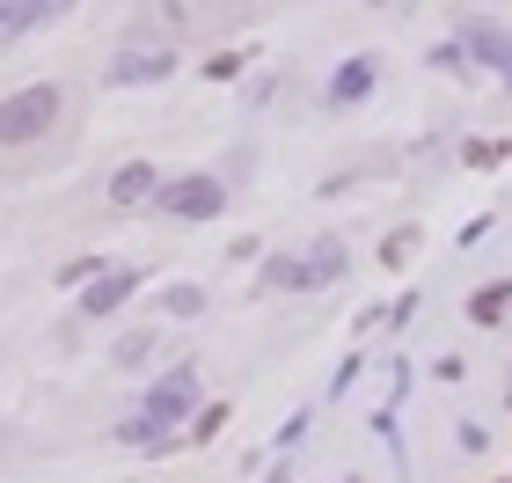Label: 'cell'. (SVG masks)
<instances>
[{
  "label": "cell",
  "instance_id": "6da1fadb",
  "mask_svg": "<svg viewBox=\"0 0 512 483\" xmlns=\"http://www.w3.org/2000/svg\"><path fill=\"white\" fill-rule=\"evenodd\" d=\"M52 125H59V88L52 81H30L0 103V147H37Z\"/></svg>",
  "mask_w": 512,
  "mask_h": 483
},
{
  "label": "cell",
  "instance_id": "7a4b0ae2",
  "mask_svg": "<svg viewBox=\"0 0 512 483\" xmlns=\"http://www.w3.org/2000/svg\"><path fill=\"white\" fill-rule=\"evenodd\" d=\"M454 52L476 59L483 74H498L512 88V30H505L498 15H454Z\"/></svg>",
  "mask_w": 512,
  "mask_h": 483
},
{
  "label": "cell",
  "instance_id": "3957f363",
  "mask_svg": "<svg viewBox=\"0 0 512 483\" xmlns=\"http://www.w3.org/2000/svg\"><path fill=\"white\" fill-rule=\"evenodd\" d=\"M154 205H161L169 220H213V213H227V183L205 176V169H191V176H161Z\"/></svg>",
  "mask_w": 512,
  "mask_h": 483
},
{
  "label": "cell",
  "instance_id": "277c9868",
  "mask_svg": "<svg viewBox=\"0 0 512 483\" xmlns=\"http://www.w3.org/2000/svg\"><path fill=\"white\" fill-rule=\"evenodd\" d=\"M139 418H154V425H183V418H198V366H169L161 381H147V396H139Z\"/></svg>",
  "mask_w": 512,
  "mask_h": 483
},
{
  "label": "cell",
  "instance_id": "5b68a950",
  "mask_svg": "<svg viewBox=\"0 0 512 483\" xmlns=\"http://www.w3.org/2000/svg\"><path fill=\"white\" fill-rule=\"evenodd\" d=\"M169 74H176L169 44H125V52L103 66V88H161Z\"/></svg>",
  "mask_w": 512,
  "mask_h": 483
},
{
  "label": "cell",
  "instance_id": "8992f818",
  "mask_svg": "<svg viewBox=\"0 0 512 483\" xmlns=\"http://www.w3.org/2000/svg\"><path fill=\"white\" fill-rule=\"evenodd\" d=\"M132 293H139V264H103L96 279L81 286V315H88V322H103V315H118Z\"/></svg>",
  "mask_w": 512,
  "mask_h": 483
},
{
  "label": "cell",
  "instance_id": "52a82bcc",
  "mask_svg": "<svg viewBox=\"0 0 512 483\" xmlns=\"http://www.w3.org/2000/svg\"><path fill=\"white\" fill-rule=\"evenodd\" d=\"M374 81H381V59H374V52H359V59H344L337 74H330L322 103H330V110H359L366 96H374Z\"/></svg>",
  "mask_w": 512,
  "mask_h": 483
},
{
  "label": "cell",
  "instance_id": "ba28073f",
  "mask_svg": "<svg viewBox=\"0 0 512 483\" xmlns=\"http://www.w3.org/2000/svg\"><path fill=\"white\" fill-rule=\"evenodd\" d=\"M344 271H352V249H344L337 235H322L308 257H300V286H308V293H315V286H337Z\"/></svg>",
  "mask_w": 512,
  "mask_h": 483
},
{
  "label": "cell",
  "instance_id": "9c48e42d",
  "mask_svg": "<svg viewBox=\"0 0 512 483\" xmlns=\"http://www.w3.org/2000/svg\"><path fill=\"white\" fill-rule=\"evenodd\" d=\"M154 191H161V169H154V161H125V169L110 176V205H125V213H139Z\"/></svg>",
  "mask_w": 512,
  "mask_h": 483
},
{
  "label": "cell",
  "instance_id": "30bf717a",
  "mask_svg": "<svg viewBox=\"0 0 512 483\" xmlns=\"http://www.w3.org/2000/svg\"><path fill=\"white\" fill-rule=\"evenodd\" d=\"M59 22V0H0V44H15L22 30H44Z\"/></svg>",
  "mask_w": 512,
  "mask_h": 483
},
{
  "label": "cell",
  "instance_id": "8fae6325",
  "mask_svg": "<svg viewBox=\"0 0 512 483\" xmlns=\"http://www.w3.org/2000/svg\"><path fill=\"white\" fill-rule=\"evenodd\" d=\"M118 440L132 454H161V447H169V425H154V418H139V410H132V418L118 425Z\"/></svg>",
  "mask_w": 512,
  "mask_h": 483
},
{
  "label": "cell",
  "instance_id": "7c38bea8",
  "mask_svg": "<svg viewBox=\"0 0 512 483\" xmlns=\"http://www.w3.org/2000/svg\"><path fill=\"white\" fill-rule=\"evenodd\" d=\"M512 308V279H498V286H476L469 293V322H483V330H491V322Z\"/></svg>",
  "mask_w": 512,
  "mask_h": 483
},
{
  "label": "cell",
  "instance_id": "4fadbf2b",
  "mask_svg": "<svg viewBox=\"0 0 512 483\" xmlns=\"http://www.w3.org/2000/svg\"><path fill=\"white\" fill-rule=\"evenodd\" d=\"M161 315L198 322V315H205V286H161Z\"/></svg>",
  "mask_w": 512,
  "mask_h": 483
},
{
  "label": "cell",
  "instance_id": "5bb4252c",
  "mask_svg": "<svg viewBox=\"0 0 512 483\" xmlns=\"http://www.w3.org/2000/svg\"><path fill=\"white\" fill-rule=\"evenodd\" d=\"M154 344H161L154 330H132V337H118V352H110V359H118L125 374H132V366H147V359H154Z\"/></svg>",
  "mask_w": 512,
  "mask_h": 483
},
{
  "label": "cell",
  "instance_id": "9a60e30c",
  "mask_svg": "<svg viewBox=\"0 0 512 483\" xmlns=\"http://www.w3.org/2000/svg\"><path fill=\"white\" fill-rule=\"evenodd\" d=\"M432 66H439V74H461V66H469V59H461L454 44H432Z\"/></svg>",
  "mask_w": 512,
  "mask_h": 483
}]
</instances>
